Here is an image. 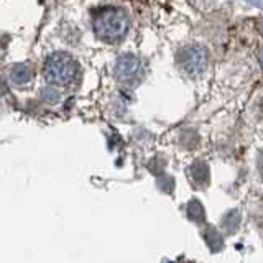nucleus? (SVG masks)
<instances>
[{
	"label": "nucleus",
	"mask_w": 263,
	"mask_h": 263,
	"mask_svg": "<svg viewBox=\"0 0 263 263\" xmlns=\"http://www.w3.org/2000/svg\"><path fill=\"white\" fill-rule=\"evenodd\" d=\"M260 31L263 33V23H261V27H260Z\"/></svg>",
	"instance_id": "nucleus-8"
},
{
	"label": "nucleus",
	"mask_w": 263,
	"mask_h": 263,
	"mask_svg": "<svg viewBox=\"0 0 263 263\" xmlns=\"http://www.w3.org/2000/svg\"><path fill=\"white\" fill-rule=\"evenodd\" d=\"M260 109H261V114H263V99H261V105H260Z\"/></svg>",
	"instance_id": "nucleus-7"
},
{
	"label": "nucleus",
	"mask_w": 263,
	"mask_h": 263,
	"mask_svg": "<svg viewBox=\"0 0 263 263\" xmlns=\"http://www.w3.org/2000/svg\"><path fill=\"white\" fill-rule=\"evenodd\" d=\"M128 16L120 8H104L94 18L96 35L107 41V43H117L128 31Z\"/></svg>",
	"instance_id": "nucleus-1"
},
{
	"label": "nucleus",
	"mask_w": 263,
	"mask_h": 263,
	"mask_svg": "<svg viewBox=\"0 0 263 263\" xmlns=\"http://www.w3.org/2000/svg\"><path fill=\"white\" fill-rule=\"evenodd\" d=\"M178 64L189 78H197L208 68V51L202 46L191 45L178 53Z\"/></svg>",
	"instance_id": "nucleus-3"
},
{
	"label": "nucleus",
	"mask_w": 263,
	"mask_h": 263,
	"mask_svg": "<svg viewBox=\"0 0 263 263\" xmlns=\"http://www.w3.org/2000/svg\"><path fill=\"white\" fill-rule=\"evenodd\" d=\"M45 78L54 86H69L78 78V63L66 53H53L45 63Z\"/></svg>",
	"instance_id": "nucleus-2"
},
{
	"label": "nucleus",
	"mask_w": 263,
	"mask_h": 263,
	"mask_svg": "<svg viewBox=\"0 0 263 263\" xmlns=\"http://www.w3.org/2000/svg\"><path fill=\"white\" fill-rule=\"evenodd\" d=\"M115 76L127 86H137L145 76L143 63L134 54H123L115 64Z\"/></svg>",
	"instance_id": "nucleus-4"
},
{
	"label": "nucleus",
	"mask_w": 263,
	"mask_h": 263,
	"mask_svg": "<svg viewBox=\"0 0 263 263\" xmlns=\"http://www.w3.org/2000/svg\"><path fill=\"white\" fill-rule=\"evenodd\" d=\"M30 78H31V69L27 64H18L10 71V79L16 82V84H23V82L30 81Z\"/></svg>",
	"instance_id": "nucleus-5"
},
{
	"label": "nucleus",
	"mask_w": 263,
	"mask_h": 263,
	"mask_svg": "<svg viewBox=\"0 0 263 263\" xmlns=\"http://www.w3.org/2000/svg\"><path fill=\"white\" fill-rule=\"evenodd\" d=\"M257 166H258V173H260V178L263 179V150L258 155V161H257Z\"/></svg>",
	"instance_id": "nucleus-6"
}]
</instances>
